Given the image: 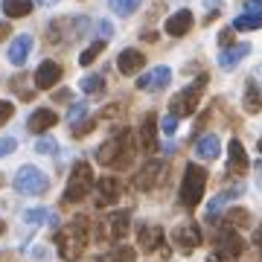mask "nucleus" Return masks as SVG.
Instances as JSON below:
<instances>
[{"label": "nucleus", "mask_w": 262, "mask_h": 262, "mask_svg": "<svg viewBox=\"0 0 262 262\" xmlns=\"http://www.w3.org/2000/svg\"><path fill=\"white\" fill-rule=\"evenodd\" d=\"M137 146H140L146 155H155L160 149V140H158V117L155 114H146L137 128Z\"/></svg>", "instance_id": "obj_9"}, {"label": "nucleus", "mask_w": 262, "mask_h": 262, "mask_svg": "<svg viewBox=\"0 0 262 262\" xmlns=\"http://www.w3.org/2000/svg\"><path fill=\"white\" fill-rule=\"evenodd\" d=\"M204 88H207V76L201 73L195 79L192 84H187L184 91H181L175 99H172V105H169V114L172 117H192L195 114V108H198V99H201V94H204Z\"/></svg>", "instance_id": "obj_6"}, {"label": "nucleus", "mask_w": 262, "mask_h": 262, "mask_svg": "<svg viewBox=\"0 0 262 262\" xmlns=\"http://www.w3.org/2000/svg\"><path fill=\"white\" fill-rule=\"evenodd\" d=\"M120 195H122V187H120V181L117 178H99L94 184V201H96V207H111V204H117L120 201Z\"/></svg>", "instance_id": "obj_11"}, {"label": "nucleus", "mask_w": 262, "mask_h": 262, "mask_svg": "<svg viewBox=\"0 0 262 262\" xmlns=\"http://www.w3.org/2000/svg\"><path fill=\"white\" fill-rule=\"evenodd\" d=\"M219 151H222V143L215 134H204V137H198L195 140V155L201 160H215L219 158Z\"/></svg>", "instance_id": "obj_23"}, {"label": "nucleus", "mask_w": 262, "mask_h": 262, "mask_svg": "<svg viewBox=\"0 0 262 262\" xmlns=\"http://www.w3.org/2000/svg\"><path fill=\"white\" fill-rule=\"evenodd\" d=\"M56 122H58V114L56 111H50V108H38L35 114H29L27 128L32 131V134H44V131L53 128Z\"/></svg>", "instance_id": "obj_18"}, {"label": "nucleus", "mask_w": 262, "mask_h": 262, "mask_svg": "<svg viewBox=\"0 0 262 262\" xmlns=\"http://www.w3.org/2000/svg\"><path fill=\"white\" fill-rule=\"evenodd\" d=\"M91 242V225L84 215H76L70 225H64L61 230L56 233V245H58V256L64 262H76L79 256L84 253Z\"/></svg>", "instance_id": "obj_1"}, {"label": "nucleus", "mask_w": 262, "mask_h": 262, "mask_svg": "<svg viewBox=\"0 0 262 262\" xmlns=\"http://www.w3.org/2000/svg\"><path fill=\"white\" fill-rule=\"evenodd\" d=\"M189 29H192V12L189 9H178L172 18L166 20V35H172V38L187 35Z\"/></svg>", "instance_id": "obj_19"}, {"label": "nucleus", "mask_w": 262, "mask_h": 262, "mask_svg": "<svg viewBox=\"0 0 262 262\" xmlns=\"http://www.w3.org/2000/svg\"><path fill=\"white\" fill-rule=\"evenodd\" d=\"M0 6H3L6 18H24V15L32 12V0H3Z\"/></svg>", "instance_id": "obj_26"}, {"label": "nucleus", "mask_w": 262, "mask_h": 262, "mask_svg": "<svg viewBox=\"0 0 262 262\" xmlns=\"http://www.w3.org/2000/svg\"><path fill=\"white\" fill-rule=\"evenodd\" d=\"M227 172L230 175L248 172V155H245V146L239 140H230V146H227Z\"/></svg>", "instance_id": "obj_17"}, {"label": "nucleus", "mask_w": 262, "mask_h": 262, "mask_svg": "<svg viewBox=\"0 0 262 262\" xmlns=\"http://www.w3.org/2000/svg\"><path fill=\"white\" fill-rule=\"evenodd\" d=\"M15 146H18V143L12 140V137H0V158L9 155V151H15Z\"/></svg>", "instance_id": "obj_40"}, {"label": "nucleus", "mask_w": 262, "mask_h": 262, "mask_svg": "<svg viewBox=\"0 0 262 262\" xmlns=\"http://www.w3.org/2000/svg\"><path fill=\"white\" fill-rule=\"evenodd\" d=\"M160 128H163V134H175V128H178V117L166 114V117H163V122H160Z\"/></svg>", "instance_id": "obj_37"}, {"label": "nucleus", "mask_w": 262, "mask_h": 262, "mask_svg": "<svg viewBox=\"0 0 262 262\" xmlns=\"http://www.w3.org/2000/svg\"><path fill=\"white\" fill-rule=\"evenodd\" d=\"M242 251H245V242H242V236L236 233L233 227H222V230L215 233V253L236 259Z\"/></svg>", "instance_id": "obj_10"}, {"label": "nucleus", "mask_w": 262, "mask_h": 262, "mask_svg": "<svg viewBox=\"0 0 262 262\" xmlns=\"http://www.w3.org/2000/svg\"><path fill=\"white\" fill-rule=\"evenodd\" d=\"M9 32H12L9 20H0V41H3V38H9Z\"/></svg>", "instance_id": "obj_42"}, {"label": "nucleus", "mask_w": 262, "mask_h": 262, "mask_svg": "<svg viewBox=\"0 0 262 262\" xmlns=\"http://www.w3.org/2000/svg\"><path fill=\"white\" fill-rule=\"evenodd\" d=\"M233 29H248V32H251V29H262V18L259 15H239V18H233Z\"/></svg>", "instance_id": "obj_32"}, {"label": "nucleus", "mask_w": 262, "mask_h": 262, "mask_svg": "<svg viewBox=\"0 0 262 262\" xmlns=\"http://www.w3.org/2000/svg\"><path fill=\"white\" fill-rule=\"evenodd\" d=\"M94 169L88 160H79L73 169H70V181H67V189L61 195V204H79L94 192Z\"/></svg>", "instance_id": "obj_3"}, {"label": "nucleus", "mask_w": 262, "mask_h": 262, "mask_svg": "<svg viewBox=\"0 0 262 262\" xmlns=\"http://www.w3.org/2000/svg\"><path fill=\"white\" fill-rule=\"evenodd\" d=\"M256 248H259V253H262V245H256Z\"/></svg>", "instance_id": "obj_47"}, {"label": "nucleus", "mask_w": 262, "mask_h": 262, "mask_svg": "<svg viewBox=\"0 0 262 262\" xmlns=\"http://www.w3.org/2000/svg\"><path fill=\"white\" fill-rule=\"evenodd\" d=\"M233 32H236V29L233 27H230V29H222V32H219V44H222V47H233Z\"/></svg>", "instance_id": "obj_38"}, {"label": "nucleus", "mask_w": 262, "mask_h": 262, "mask_svg": "<svg viewBox=\"0 0 262 262\" xmlns=\"http://www.w3.org/2000/svg\"><path fill=\"white\" fill-rule=\"evenodd\" d=\"M79 120H88V105L84 102H76L73 108H70V114H67V122H70V125H79Z\"/></svg>", "instance_id": "obj_34"}, {"label": "nucleus", "mask_w": 262, "mask_h": 262, "mask_svg": "<svg viewBox=\"0 0 262 262\" xmlns=\"http://www.w3.org/2000/svg\"><path fill=\"white\" fill-rule=\"evenodd\" d=\"M102 50H105V41H94V44H91V47L84 50L82 56H79V64H82V67H88V64H94L96 58L102 56Z\"/></svg>", "instance_id": "obj_31"}, {"label": "nucleus", "mask_w": 262, "mask_h": 262, "mask_svg": "<svg viewBox=\"0 0 262 262\" xmlns=\"http://www.w3.org/2000/svg\"><path fill=\"white\" fill-rule=\"evenodd\" d=\"M248 53H251V44H236V47H227V50L219 53V64L225 67V70H233V67L248 56Z\"/></svg>", "instance_id": "obj_24"}, {"label": "nucleus", "mask_w": 262, "mask_h": 262, "mask_svg": "<svg viewBox=\"0 0 262 262\" xmlns=\"http://www.w3.org/2000/svg\"><path fill=\"white\" fill-rule=\"evenodd\" d=\"M143 64H146V56H143L140 50H122L120 58H117V67H120V73H125V76L140 73Z\"/></svg>", "instance_id": "obj_21"}, {"label": "nucleus", "mask_w": 262, "mask_h": 262, "mask_svg": "<svg viewBox=\"0 0 262 262\" xmlns=\"http://www.w3.org/2000/svg\"><path fill=\"white\" fill-rule=\"evenodd\" d=\"M61 73H64V70H61V64H58V61H41V64H38V70H35V88L38 91H50V88H56L58 82H61Z\"/></svg>", "instance_id": "obj_12"}, {"label": "nucleus", "mask_w": 262, "mask_h": 262, "mask_svg": "<svg viewBox=\"0 0 262 262\" xmlns=\"http://www.w3.org/2000/svg\"><path fill=\"white\" fill-rule=\"evenodd\" d=\"M134 149H137V140L131 137L128 128H120L114 131L111 137L96 149V160L102 163V166H128L131 158H134Z\"/></svg>", "instance_id": "obj_2"}, {"label": "nucleus", "mask_w": 262, "mask_h": 262, "mask_svg": "<svg viewBox=\"0 0 262 262\" xmlns=\"http://www.w3.org/2000/svg\"><path fill=\"white\" fill-rule=\"evenodd\" d=\"M108 6H111L120 18H125V15H131V12L140 6V0H108Z\"/></svg>", "instance_id": "obj_33"}, {"label": "nucleus", "mask_w": 262, "mask_h": 262, "mask_svg": "<svg viewBox=\"0 0 262 262\" xmlns=\"http://www.w3.org/2000/svg\"><path fill=\"white\" fill-rule=\"evenodd\" d=\"M172 82V70L169 67H155L151 73H140L137 76V91H163Z\"/></svg>", "instance_id": "obj_14"}, {"label": "nucleus", "mask_w": 262, "mask_h": 262, "mask_svg": "<svg viewBox=\"0 0 262 262\" xmlns=\"http://www.w3.org/2000/svg\"><path fill=\"white\" fill-rule=\"evenodd\" d=\"M94 125H96V120H94V117H88L84 122H79V125H73V134H76V137H84V134H88V131L94 128Z\"/></svg>", "instance_id": "obj_36"}, {"label": "nucleus", "mask_w": 262, "mask_h": 262, "mask_svg": "<svg viewBox=\"0 0 262 262\" xmlns=\"http://www.w3.org/2000/svg\"><path fill=\"white\" fill-rule=\"evenodd\" d=\"M242 105H245V111H248V114H259L262 111V88L253 82V79H248V84H245Z\"/></svg>", "instance_id": "obj_25"}, {"label": "nucleus", "mask_w": 262, "mask_h": 262, "mask_svg": "<svg viewBox=\"0 0 262 262\" xmlns=\"http://www.w3.org/2000/svg\"><path fill=\"white\" fill-rule=\"evenodd\" d=\"M207 262H236V259H230V256H222V253H210V259Z\"/></svg>", "instance_id": "obj_43"}, {"label": "nucleus", "mask_w": 262, "mask_h": 262, "mask_svg": "<svg viewBox=\"0 0 262 262\" xmlns=\"http://www.w3.org/2000/svg\"><path fill=\"white\" fill-rule=\"evenodd\" d=\"M248 222H251V215H248V210H242V207H233V210L225 215V227H233V230L248 227Z\"/></svg>", "instance_id": "obj_29"}, {"label": "nucleus", "mask_w": 262, "mask_h": 262, "mask_svg": "<svg viewBox=\"0 0 262 262\" xmlns=\"http://www.w3.org/2000/svg\"><path fill=\"white\" fill-rule=\"evenodd\" d=\"M172 239H175V245H178L181 251L189 253V251H195L198 245H201L204 236H201V227L189 222V225H178V227H175V230H172Z\"/></svg>", "instance_id": "obj_13"}, {"label": "nucleus", "mask_w": 262, "mask_h": 262, "mask_svg": "<svg viewBox=\"0 0 262 262\" xmlns=\"http://www.w3.org/2000/svg\"><path fill=\"white\" fill-rule=\"evenodd\" d=\"M88 32H91V20L82 18V15L79 18H56V20H50V27H47V41L61 47V44L84 38Z\"/></svg>", "instance_id": "obj_4"}, {"label": "nucleus", "mask_w": 262, "mask_h": 262, "mask_svg": "<svg viewBox=\"0 0 262 262\" xmlns=\"http://www.w3.org/2000/svg\"><path fill=\"white\" fill-rule=\"evenodd\" d=\"M3 230H6V225H3V222H0V233H3Z\"/></svg>", "instance_id": "obj_46"}, {"label": "nucleus", "mask_w": 262, "mask_h": 262, "mask_svg": "<svg viewBox=\"0 0 262 262\" xmlns=\"http://www.w3.org/2000/svg\"><path fill=\"white\" fill-rule=\"evenodd\" d=\"M245 192V187L242 184H236V187H230V189H222L219 195L210 201V207H207V222H215V215L222 213V207L227 204V201H233V198H239Z\"/></svg>", "instance_id": "obj_20"}, {"label": "nucleus", "mask_w": 262, "mask_h": 262, "mask_svg": "<svg viewBox=\"0 0 262 262\" xmlns=\"http://www.w3.org/2000/svg\"><path fill=\"white\" fill-rule=\"evenodd\" d=\"M134 259H137L134 248H125V245H120V248H114V251L102 253L96 262H134Z\"/></svg>", "instance_id": "obj_28"}, {"label": "nucleus", "mask_w": 262, "mask_h": 262, "mask_svg": "<svg viewBox=\"0 0 262 262\" xmlns=\"http://www.w3.org/2000/svg\"><path fill=\"white\" fill-rule=\"evenodd\" d=\"M245 15H259L262 18V0H245Z\"/></svg>", "instance_id": "obj_39"}, {"label": "nucleus", "mask_w": 262, "mask_h": 262, "mask_svg": "<svg viewBox=\"0 0 262 262\" xmlns=\"http://www.w3.org/2000/svg\"><path fill=\"white\" fill-rule=\"evenodd\" d=\"M259 151H262V140H259Z\"/></svg>", "instance_id": "obj_48"}, {"label": "nucleus", "mask_w": 262, "mask_h": 262, "mask_svg": "<svg viewBox=\"0 0 262 262\" xmlns=\"http://www.w3.org/2000/svg\"><path fill=\"white\" fill-rule=\"evenodd\" d=\"M35 149L41 151V155H47V151H56V143H53V140H38Z\"/></svg>", "instance_id": "obj_41"}, {"label": "nucleus", "mask_w": 262, "mask_h": 262, "mask_svg": "<svg viewBox=\"0 0 262 262\" xmlns=\"http://www.w3.org/2000/svg\"><path fill=\"white\" fill-rule=\"evenodd\" d=\"M12 114H15V105L6 102V99H0V125H6L12 120Z\"/></svg>", "instance_id": "obj_35"}, {"label": "nucleus", "mask_w": 262, "mask_h": 262, "mask_svg": "<svg viewBox=\"0 0 262 262\" xmlns=\"http://www.w3.org/2000/svg\"><path fill=\"white\" fill-rule=\"evenodd\" d=\"M128 222H131V215L128 210H120V213H114L105 219V239H111V242H117V239H122V236L128 233Z\"/></svg>", "instance_id": "obj_15"}, {"label": "nucleus", "mask_w": 262, "mask_h": 262, "mask_svg": "<svg viewBox=\"0 0 262 262\" xmlns=\"http://www.w3.org/2000/svg\"><path fill=\"white\" fill-rule=\"evenodd\" d=\"M204 187H207V172L198 163H187V169H184V181H181V204L187 207V210H192V207L201 204V195H204Z\"/></svg>", "instance_id": "obj_5"}, {"label": "nucleus", "mask_w": 262, "mask_h": 262, "mask_svg": "<svg viewBox=\"0 0 262 262\" xmlns=\"http://www.w3.org/2000/svg\"><path fill=\"white\" fill-rule=\"evenodd\" d=\"M24 222L27 225H56V213H50L47 207H35L24 213Z\"/></svg>", "instance_id": "obj_27"}, {"label": "nucleus", "mask_w": 262, "mask_h": 262, "mask_svg": "<svg viewBox=\"0 0 262 262\" xmlns=\"http://www.w3.org/2000/svg\"><path fill=\"white\" fill-rule=\"evenodd\" d=\"M99 29H102V35H111V24H105V20H102V24H99Z\"/></svg>", "instance_id": "obj_44"}, {"label": "nucleus", "mask_w": 262, "mask_h": 262, "mask_svg": "<svg viewBox=\"0 0 262 262\" xmlns=\"http://www.w3.org/2000/svg\"><path fill=\"white\" fill-rule=\"evenodd\" d=\"M38 3H41V6H56L58 0H38Z\"/></svg>", "instance_id": "obj_45"}, {"label": "nucleus", "mask_w": 262, "mask_h": 262, "mask_svg": "<svg viewBox=\"0 0 262 262\" xmlns=\"http://www.w3.org/2000/svg\"><path fill=\"white\" fill-rule=\"evenodd\" d=\"M29 53H32V35H18L9 44V61L12 64L24 67V61L29 58Z\"/></svg>", "instance_id": "obj_22"}, {"label": "nucleus", "mask_w": 262, "mask_h": 262, "mask_svg": "<svg viewBox=\"0 0 262 262\" xmlns=\"http://www.w3.org/2000/svg\"><path fill=\"white\" fill-rule=\"evenodd\" d=\"M0 184H3V178H0Z\"/></svg>", "instance_id": "obj_49"}, {"label": "nucleus", "mask_w": 262, "mask_h": 262, "mask_svg": "<svg viewBox=\"0 0 262 262\" xmlns=\"http://www.w3.org/2000/svg\"><path fill=\"white\" fill-rule=\"evenodd\" d=\"M79 88H82L84 94H102V91H105V79H102L99 73L84 76L82 82H79Z\"/></svg>", "instance_id": "obj_30"}, {"label": "nucleus", "mask_w": 262, "mask_h": 262, "mask_svg": "<svg viewBox=\"0 0 262 262\" xmlns=\"http://www.w3.org/2000/svg\"><path fill=\"white\" fill-rule=\"evenodd\" d=\"M12 187L18 189L20 195H41V192H47L50 184H47V175L38 166H20L18 172H15Z\"/></svg>", "instance_id": "obj_7"}, {"label": "nucleus", "mask_w": 262, "mask_h": 262, "mask_svg": "<svg viewBox=\"0 0 262 262\" xmlns=\"http://www.w3.org/2000/svg\"><path fill=\"white\" fill-rule=\"evenodd\" d=\"M137 242L146 253H155L158 248H163V230L158 225H140L137 227Z\"/></svg>", "instance_id": "obj_16"}, {"label": "nucleus", "mask_w": 262, "mask_h": 262, "mask_svg": "<svg viewBox=\"0 0 262 262\" xmlns=\"http://www.w3.org/2000/svg\"><path fill=\"white\" fill-rule=\"evenodd\" d=\"M166 175V163L163 160H146L140 166V172L134 175V189H140V192H149L160 184V178Z\"/></svg>", "instance_id": "obj_8"}]
</instances>
